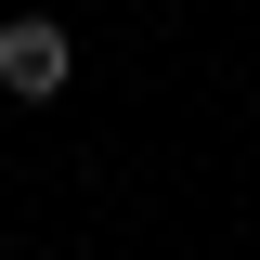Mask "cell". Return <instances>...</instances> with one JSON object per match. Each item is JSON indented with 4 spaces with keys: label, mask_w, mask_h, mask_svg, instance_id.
I'll use <instances>...</instances> for the list:
<instances>
[{
    "label": "cell",
    "mask_w": 260,
    "mask_h": 260,
    "mask_svg": "<svg viewBox=\"0 0 260 260\" xmlns=\"http://www.w3.org/2000/svg\"><path fill=\"white\" fill-rule=\"evenodd\" d=\"M65 78H78V39H65L52 13H13V26H0V91L13 104H52Z\"/></svg>",
    "instance_id": "6da1fadb"
}]
</instances>
